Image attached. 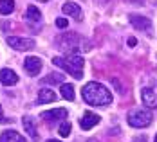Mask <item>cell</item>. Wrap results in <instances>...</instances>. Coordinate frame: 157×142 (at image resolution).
Wrapping results in <instances>:
<instances>
[{"mask_svg": "<svg viewBox=\"0 0 157 142\" xmlns=\"http://www.w3.org/2000/svg\"><path fill=\"white\" fill-rule=\"evenodd\" d=\"M81 97L90 106H109L112 103V94L109 92V88H105L101 83L96 81L87 83L81 88Z\"/></svg>", "mask_w": 157, "mask_h": 142, "instance_id": "cell-1", "label": "cell"}, {"mask_svg": "<svg viewBox=\"0 0 157 142\" xmlns=\"http://www.w3.org/2000/svg\"><path fill=\"white\" fill-rule=\"evenodd\" d=\"M52 65L63 68L65 72H69L74 79H81L83 78V67H85V60L79 56V54H74V52H69L65 58H52Z\"/></svg>", "mask_w": 157, "mask_h": 142, "instance_id": "cell-2", "label": "cell"}, {"mask_svg": "<svg viewBox=\"0 0 157 142\" xmlns=\"http://www.w3.org/2000/svg\"><path fill=\"white\" fill-rule=\"evenodd\" d=\"M58 43L67 52H76L78 49H83V50H89L90 49V45H85V42L79 38L78 34H72V32L63 34L62 38H58Z\"/></svg>", "mask_w": 157, "mask_h": 142, "instance_id": "cell-3", "label": "cell"}, {"mask_svg": "<svg viewBox=\"0 0 157 142\" xmlns=\"http://www.w3.org/2000/svg\"><path fill=\"white\" fill-rule=\"evenodd\" d=\"M152 122V113L143 108H136L128 113V124L134 128H146Z\"/></svg>", "mask_w": 157, "mask_h": 142, "instance_id": "cell-4", "label": "cell"}, {"mask_svg": "<svg viewBox=\"0 0 157 142\" xmlns=\"http://www.w3.org/2000/svg\"><path fill=\"white\" fill-rule=\"evenodd\" d=\"M7 45L16 49V50H31V49L34 47V40L18 38V36H9V38H7Z\"/></svg>", "mask_w": 157, "mask_h": 142, "instance_id": "cell-5", "label": "cell"}, {"mask_svg": "<svg viewBox=\"0 0 157 142\" xmlns=\"http://www.w3.org/2000/svg\"><path fill=\"white\" fill-rule=\"evenodd\" d=\"M141 97H143V103L146 108H157V88H152V86H146L143 88L141 92Z\"/></svg>", "mask_w": 157, "mask_h": 142, "instance_id": "cell-6", "label": "cell"}, {"mask_svg": "<svg viewBox=\"0 0 157 142\" xmlns=\"http://www.w3.org/2000/svg\"><path fill=\"white\" fill-rule=\"evenodd\" d=\"M24 68L27 70L29 76H38L40 70H42V60L36 58V56H29V58H25V61H24Z\"/></svg>", "mask_w": 157, "mask_h": 142, "instance_id": "cell-7", "label": "cell"}, {"mask_svg": "<svg viewBox=\"0 0 157 142\" xmlns=\"http://www.w3.org/2000/svg\"><path fill=\"white\" fill-rule=\"evenodd\" d=\"M40 117H42L44 121H47V122L65 121V117H67V110H65V108H54V110H47V111H44Z\"/></svg>", "mask_w": 157, "mask_h": 142, "instance_id": "cell-8", "label": "cell"}, {"mask_svg": "<svg viewBox=\"0 0 157 142\" xmlns=\"http://www.w3.org/2000/svg\"><path fill=\"white\" fill-rule=\"evenodd\" d=\"M130 24L137 29V31H152V22L146 16H139V15H132L130 16Z\"/></svg>", "mask_w": 157, "mask_h": 142, "instance_id": "cell-9", "label": "cell"}, {"mask_svg": "<svg viewBox=\"0 0 157 142\" xmlns=\"http://www.w3.org/2000/svg\"><path fill=\"white\" fill-rule=\"evenodd\" d=\"M62 11L67 16H72V18H74V20H78V22L83 20V13H81L79 5H78V4H74V2H67V4H63Z\"/></svg>", "mask_w": 157, "mask_h": 142, "instance_id": "cell-10", "label": "cell"}, {"mask_svg": "<svg viewBox=\"0 0 157 142\" xmlns=\"http://www.w3.org/2000/svg\"><path fill=\"white\" fill-rule=\"evenodd\" d=\"M98 122H99V115H96L92 111H85L83 117L79 119V126L83 128V129H90V128H94Z\"/></svg>", "mask_w": 157, "mask_h": 142, "instance_id": "cell-11", "label": "cell"}, {"mask_svg": "<svg viewBox=\"0 0 157 142\" xmlns=\"http://www.w3.org/2000/svg\"><path fill=\"white\" fill-rule=\"evenodd\" d=\"M0 83L6 85V86L16 85V83H18V76H16V72L15 70H11V68H2V70H0Z\"/></svg>", "mask_w": 157, "mask_h": 142, "instance_id": "cell-12", "label": "cell"}, {"mask_svg": "<svg viewBox=\"0 0 157 142\" xmlns=\"http://www.w3.org/2000/svg\"><path fill=\"white\" fill-rule=\"evenodd\" d=\"M0 142H27V140L20 133H16L13 129H7V131H4L0 135Z\"/></svg>", "mask_w": 157, "mask_h": 142, "instance_id": "cell-13", "label": "cell"}, {"mask_svg": "<svg viewBox=\"0 0 157 142\" xmlns=\"http://www.w3.org/2000/svg\"><path fill=\"white\" fill-rule=\"evenodd\" d=\"M25 20L31 22V24H38V22H42V13H40V9L34 7V5H29L27 11H25Z\"/></svg>", "mask_w": 157, "mask_h": 142, "instance_id": "cell-14", "label": "cell"}, {"mask_svg": "<svg viewBox=\"0 0 157 142\" xmlns=\"http://www.w3.org/2000/svg\"><path fill=\"white\" fill-rule=\"evenodd\" d=\"M56 99V94L51 88H42L38 94V104H45V103H52Z\"/></svg>", "mask_w": 157, "mask_h": 142, "instance_id": "cell-15", "label": "cell"}, {"mask_svg": "<svg viewBox=\"0 0 157 142\" xmlns=\"http://www.w3.org/2000/svg\"><path fill=\"white\" fill-rule=\"evenodd\" d=\"M22 122H24V128H25V131L29 133V137H31V139H38V131H36L34 121H33L31 117H24V119H22Z\"/></svg>", "mask_w": 157, "mask_h": 142, "instance_id": "cell-16", "label": "cell"}, {"mask_svg": "<svg viewBox=\"0 0 157 142\" xmlns=\"http://www.w3.org/2000/svg\"><path fill=\"white\" fill-rule=\"evenodd\" d=\"M60 94H62V97L63 99H67V101H74V97H76V94H74V86L69 85V83H63L62 85Z\"/></svg>", "mask_w": 157, "mask_h": 142, "instance_id": "cell-17", "label": "cell"}, {"mask_svg": "<svg viewBox=\"0 0 157 142\" xmlns=\"http://www.w3.org/2000/svg\"><path fill=\"white\" fill-rule=\"evenodd\" d=\"M15 11V2L13 0H0V13L2 15H9Z\"/></svg>", "mask_w": 157, "mask_h": 142, "instance_id": "cell-18", "label": "cell"}, {"mask_svg": "<svg viewBox=\"0 0 157 142\" xmlns=\"http://www.w3.org/2000/svg\"><path fill=\"white\" fill-rule=\"evenodd\" d=\"M44 83H63V74H52L44 79Z\"/></svg>", "mask_w": 157, "mask_h": 142, "instance_id": "cell-19", "label": "cell"}, {"mask_svg": "<svg viewBox=\"0 0 157 142\" xmlns=\"http://www.w3.org/2000/svg\"><path fill=\"white\" fill-rule=\"evenodd\" d=\"M58 133L62 135V137H69L71 135V122H63L60 129H58Z\"/></svg>", "mask_w": 157, "mask_h": 142, "instance_id": "cell-20", "label": "cell"}, {"mask_svg": "<svg viewBox=\"0 0 157 142\" xmlns=\"http://www.w3.org/2000/svg\"><path fill=\"white\" fill-rule=\"evenodd\" d=\"M69 25V22L65 20V18H56V27H60V29H65Z\"/></svg>", "mask_w": 157, "mask_h": 142, "instance_id": "cell-21", "label": "cell"}, {"mask_svg": "<svg viewBox=\"0 0 157 142\" xmlns=\"http://www.w3.org/2000/svg\"><path fill=\"white\" fill-rule=\"evenodd\" d=\"M136 43H137L136 38H128V45H130V47H136Z\"/></svg>", "mask_w": 157, "mask_h": 142, "instance_id": "cell-22", "label": "cell"}, {"mask_svg": "<svg viewBox=\"0 0 157 142\" xmlns=\"http://www.w3.org/2000/svg\"><path fill=\"white\" fill-rule=\"evenodd\" d=\"M4 121V111H2V106H0V122Z\"/></svg>", "mask_w": 157, "mask_h": 142, "instance_id": "cell-23", "label": "cell"}, {"mask_svg": "<svg viewBox=\"0 0 157 142\" xmlns=\"http://www.w3.org/2000/svg\"><path fill=\"white\" fill-rule=\"evenodd\" d=\"M47 142H60V140H54V139H51V140H47Z\"/></svg>", "mask_w": 157, "mask_h": 142, "instance_id": "cell-24", "label": "cell"}, {"mask_svg": "<svg viewBox=\"0 0 157 142\" xmlns=\"http://www.w3.org/2000/svg\"><path fill=\"white\" fill-rule=\"evenodd\" d=\"M89 142H98V140H89Z\"/></svg>", "mask_w": 157, "mask_h": 142, "instance_id": "cell-25", "label": "cell"}, {"mask_svg": "<svg viewBox=\"0 0 157 142\" xmlns=\"http://www.w3.org/2000/svg\"><path fill=\"white\" fill-rule=\"evenodd\" d=\"M40 2H47V0H40Z\"/></svg>", "mask_w": 157, "mask_h": 142, "instance_id": "cell-26", "label": "cell"}, {"mask_svg": "<svg viewBox=\"0 0 157 142\" xmlns=\"http://www.w3.org/2000/svg\"><path fill=\"white\" fill-rule=\"evenodd\" d=\"M155 142H157V135H155Z\"/></svg>", "mask_w": 157, "mask_h": 142, "instance_id": "cell-27", "label": "cell"}]
</instances>
